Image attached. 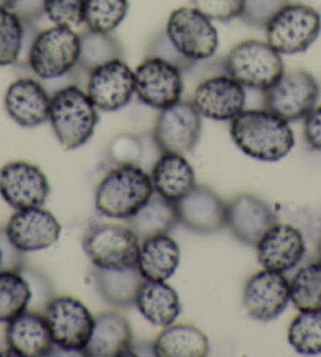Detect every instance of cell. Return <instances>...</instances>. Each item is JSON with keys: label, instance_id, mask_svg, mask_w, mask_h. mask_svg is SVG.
<instances>
[{"label": "cell", "instance_id": "12", "mask_svg": "<svg viewBox=\"0 0 321 357\" xmlns=\"http://www.w3.org/2000/svg\"><path fill=\"white\" fill-rule=\"evenodd\" d=\"M200 134V112L193 101L180 100L174 106L159 110L151 137L163 153L186 155L195 149Z\"/></svg>", "mask_w": 321, "mask_h": 357}, {"label": "cell", "instance_id": "17", "mask_svg": "<svg viewBox=\"0 0 321 357\" xmlns=\"http://www.w3.org/2000/svg\"><path fill=\"white\" fill-rule=\"evenodd\" d=\"M5 233L17 250L38 252L59 241L61 225L51 211L43 206L16 209L10 218Z\"/></svg>", "mask_w": 321, "mask_h": 357}, {"label": "cell", "instance_id": "20", "mask_svg": "<svg viewBox=\"0 0 321 357\" xmlns=\"http://www.w3.org/2000/svg\"><path fill=\"white\" fill-rule=\"evenodd\" d=\"M276 222L274 209L260 197L239 194L227 203V227L241 243L257 245Z\"/></svg>", "mask_w": 321, "mask_h": 357}, {"label": "cell", "instance_id": "27", "mask_svg": "<svg viewBox=\"0 0 321 357\" xmlns=\"http://www.w3.org/2000/svg\"><path fill=\"white\" fill-rule=\"evenodd\" d=\"M153 351L158 357H205L209 342L205 332L195 326L172 323L153 342Z\"/></svg>", "mask_w": 321, "mask_h": 357}, {"label": "cell", "instance_id": "2", "mask_svg": "<svg viewBox=\"0 0 321 357\" xmlns=\"http://www.w3.org/2000/svg\"><path fill=\"white\" fill-rule=\"evenodd\" d=\"M154 194L151 176L137 164H120L109 170L95 192L98 213L110 219L128 220Z\"/></svg>", "mask_w": 321, "mask_h": 357}, {"label": "cell", "instance_id": "37", "mask_svg": "<svg viewBox=\"0 0 321 357\" xmlns=\"http://www.w3.org/2000/svg\"><path fill=\"white\" fill-rule=\"evenodd\" d=\"M290 3V0H244L239 20L252 27L264 29L267 24Z\"/></svg>", "mask_w": 321, "mask_h": 357}, {"label": "cell", "instance_id": "14", "mask_svg": "<svg viewBox=\"0 0 321 357\" xmlns=\"http://www.w3.org/2000/svg\"><path fill=\"white\" fill-rule=\"evenodd\" d=\"M246 89L225 71L199 82L193 101L202 116L216 121H232L246 107Z\"/></svg>", "mask_w": 321, "mask_h": 357}, {"label": "cell", "instance_id": "16", "mask_svg": "<svg viewBox=\"0 0 321 357\" xmlns=\"http://www.w3.org/2000/svg\"><path fill=\"white\" fill-rule=\"evenodd\" d=\"M243 304L251 318L257 321H273L290 304V280L282 273L258 271L246 282Z\"/></svg>", "mask_w": 321, "mask_h": 357}, {"label": "cell", "instance_id": "31", "mask_svg": "<svg viewBox=\"0 0 321 357\" xmlns=\"http://www.w3.org/2000/svg\"><path fill=\"white\" fill-rule=\"evenodd\" d=\"M32 299V290L21 271L0 269V323L26 312Z\"/></svg>", "mask_w": 321, "mask_h": 357}, {"label": "cell", "instance_id": "25", "mask_svg": "<svg viewBox=\"0 0 321 357\" xmlns=\"http://www.w3.org/2000/svg\"><path fill=\"white\" fill-rule=\"evenodd\" d=\"M134 305L148 323L165 328L177 321L181 312L177 290L164 280H144L135 296Z\"/></svg>", "mask_w": 321, "mask_h": 357}, {"label": "cell", "instance_id": "28", "mask_svg": "<svg viewBox=\"0 0 321 357\" xmlns=\"http://www.w3.org/2000/svg\"><path fill=\"white\" fill-rule=\"evenodd\" d=\"M36 33L35 24L24 22L13 10L0 8V66L27 63Z\"/></svg>", "mask_w": 321, "mask_h": 357}, {"label": "cell", "instance_id": "6", "mask_svg": "<svg viewBox=\"0 0 321 357\" xmlns=\"http://www.w3.org/2000/svg\"><path fill=\"white\" fill-rule=\"evenodd\" d=\"M267 41L282 55L306 52L321 33V15L311 5H285L267 27Z\"/></svg>", "mask_w": 321, "mask_h": 357}, {"label": "cell", "instance_id": "8", "mask_svg": "<svg viewBox=\"0 0 321 357\" xmlns=\"http://www.w3.org/2000/svg\"><path fill=\"white\" fill-rule=\"evenodd\" d=\"M165 33L177 51L195 65L213 59L219 46V33L213 21L194 7L172 11Z\"/></svg>", "mask_w": 321, "mask_h": 357}, {"label": "cell", "instance_id": "30", "mask_svg": "<svg viewBox=\"0 0 321 357\" xmlns=\"http://www.w3.org/2000/svg\"><path fill=\"white\" fill-rule=\"evenodd\" d=\"M177 224L178 214L175 203L156 192L133 218L128 219V227L137 235L140 241L154 235L169 233Z\"/></svg>", "mask_w": 321, "mask_h": 357}, {"label": "cell", "instance_id": "38", "mask_svg": "<svg viewBox=\"0 0 321 357\" xmlns=\"http://www.w3.org/2000/svg\"><path fill=\"white\" fill-rule=\"evenodd\" d=\"M191 2L195 10L211 21L228 22L241 16L244 0H191Z\"/></svg>", "mask_w": 321, "mask_h": 357}, {"label": "cell", "instance_id": "42", "mask_svg": "<svg viewBox=\"0 0 321 357\" xmlns=\"http://www.w3.org/2000/svg\"><path fill=\"white\" fill-rule=\"evenodd\" d=\"M0 252H2V269L21 271L24 268V252L15 248L5 230H0Z\"/></svg>", "mask_w": 321, "mask_h": 357}, {"label": "cell", "instance_id": "26", "mask_svg": "<svg viewBox=\"0 0 321 357\" xmlns=\"http://www.w3.org/2000/svg\"><path fill=\"white\" fill-rule=\"evenodd\" d=\"M180 245L169 233L142 239L137 269L145 280L167 282L180 264Z\"/></svg>", "mask_w": 321, "mask_h": 357}, {"label": "cell", "instance_id": "39", "mask_svg": "<svg viewBox=\"0 0 321 357\" xmlns=\"http://www.w3.org/2000/svg\"><path fill=\"white\" fill-rule=\"evenodd\" d=\"M148 55H151V57H159L165 61H170V63H174L184 73H191L193 71V68L195 66V63L189 61L186 57H183V55L177 51V47L172 45V41L169 40L165 30L164 32H159L151 40L150 46H148Z\"/></svg>", "mask_w": 321, "mask_h": 357}, {"label": "cell", "instance_id": "22", "mask_svg": "<svg viewBox=\"0 0 321 357\" xmlns=\"http://www.w3.org/2000/svg\"><path fill=\"white\" fill-rule=\"evenodd\" d=\"M5 340L10 353L21 357H45L54 351L45 313L29 309L7 323Z\"/></svg>", "mask_w": 321, "mask_h": 357}, {"label": "cell", "instance_id": "23", "mask_svg": "<svg viewBox=\"0 0 321 357\" xmlns=\"http://www.w3.org/2000/svg\"><path fill=\"white\" fill-rule=\"evenodd\" d=\"M133 353V331L119 312H104L95 318L94 331L82 354L89 357H117Z\"/></svg>", "mask_w": 321, "mask_h": 357}, {"label": "cell", "instance_id": "44", "mask_svg": "<svg viewBox=\"0 0 321 357\" xmlns=\"http://www.w3.org/2000/svg\"><path fill=\"white\" fill-rule=\"evenodd\" d=\"M15 5V0H0V8H8L11 10V7Z\"/></svg>", "mask_w": 321, "mask_h": 357}, {"label": "cell", "instance_id": "15", "mask_svg": "<svg viewBox=\"0 0 321 357\" xmlns=\"http://www.w3.org/2000/svg\"><path fill=\"white\" fill-rule=\"evenodd\" d=\"M49 192V180L38 165L27 161H13L0 169V195L11 208L43 206Z\"/></svg>", "mask_w": 321, "mask_h": 357}, {"label": "cell", "instance_id": "43", "mask_svg": "<svg viewBox=\"0 0 321 357\" xmlns=\"http://www.w3.org/2000/svg\"><path fill=\"white\" fill-rule=\"evenodd\" d=\"M11 10L21 17L24 22L36 24L45 15V0H15Z\"/></svg>", "mask_w": 321, "mask_h": 357}, {"label": "cell", "instance_id": "9", "mask_svg": "<svg viewBox=\"0 0 321 357\" xmlns=\"http://www.w3.org/2000/svg\"><path fill=\"white\" fill-rule=\"evenodd\" d=\"M43 313L47 319L54 347L82 354L95 324V317L89 307L77 298L54 296Z\"/></svg>", "mask_w": 321, "mask_h": 357}, {"label": "cell", "instance_id": "7", "mask_svg": "<svg viewBox=\"0 0 321 357\" xmlns=\"http://www.w3.org/2000/svg\"><path fill=\"white\" fill-rule=\"evenodd\" d=\"M82 248L98 269L137 266L140 239L128 225L98 224L85 233Z\"/></svg>", "mask_w": 321, "mask_h": 357}, {"label": "cell", "instance_id": "5", "mask_svg": "<svg viewBox=\"0 0 321 357\" xmlns=\"http://www.w3.org/2000/svg\"><path fill=\"white\" fill-rule=\"evenodd\" d=\"M80 35L74 29L52 26L35 35L27 66L41 81H57L79 65Z\"/></svg>", "mask_w": 321, "mask_h": 357}, {"label": "cell", "instance_id": "3", "mask_svg": "<svg viewBox=\"0 0 321 357\" xmlns=\"http://www.w3.org/2000/svg\"><path fill=\"white\" fill-rule=\"evenodd\" d=\"M100 110L79 85H65L51 98L49 123L65 150H76L91 139L100 121Z\"/></svg>", "mask_w": 321, "mask_h": 357}, {"label": "cell", "instance_id": "29", "mask_svg": "<svg viewBox=\"0 0 321 357\" xmlns=\"http://www.w3.org/2000/svg\"><path fill=\"white\" fill-rule=\"evenodd\" d=\"M144 280L137 266L123 269L95 268V282L101 298L119 309L134 305L135 296Z\"/></svg>", "mask_w": 321, "mask_h": 357}, {"label": "cell", "instance_id": "13", "mask_svg": "<svg viewBox=\"0 0 321 357\" xmlns=\"http://www.w3.org/2000/svg\"><path fill=\"white\" fill-rule=\"evenodd\" d=\"M85 91L101 112H117L134 96V71L125 60L115 59L91 70Z\"/></svg>", "mask_w": 321, "mask_h": 357}, {"label": "cell", "instance_id": "11", "mask_svg": "<svg viewBox=\"0 0 321 357\" xmlns=\"http://www.w3.org/2000/svg\"><path fill=\"white\" fill-rule=\"evenodd\" d=\"M318 98L320 85L317 79L306 70L283 73L273 87L263 91L264 109L287 121L304 120L317 106Z\"/></svg>", "mask_w": 321, "mask_h": 357}, {"label": "cell", "instance_id": "33", "mask_svg": "<svg viewBox=\"0 0 321 357\" xmlns=\"http://www.w3.org/2000/svg\"><path fill=\"white\" fill-rule=\"evenodd\" d=\"M290 303L299 312L321 310V261L307 263L290 280Z\"/></svg>", "mask_w": 321, "mask_h": 357}, {"label": "cell", "instance_id": "21", "mask_svg": "<svg viewBox=\"0 0 321 357\" xmlns=\"http://www.w3.org/2000/svg\"><path fill=\"white\" fill-rule=\"evenodd\" d=\"M51 98L38 79L21 77L10 84L3 98L10 119L22 128H35L49 120Z\"/></svg>", "mask_w": 321, "mask_h": 357}, {"label": "cell", "instance_id": "18", "mask_svg": "<svg viewBox=\"0 0 321 357\" xmlns=\"http://www.w3.org/2000/svg\"><path fill=\"white\" fill-rule=\"evenodd\" d=\"M255 248L262 268L282 274L293 271L306 255L304 235L292 224L276 222Z\"/></svg>", "mask_w": 321, "mask_h": 357}, {"label": "cell", "instance_id": "24", "mask_svg": "<svg viewBox=\"0 0 321 357\" xmlns=\"http://www.w3.org/2000/svg\"><path fill=\"white\" fill-rule=\"evenodd\" d=\"M154 192L170 202H178L195 186V172L184 155L163 153L151 169Z\"/></svg>", "mask_w": 321, "mask_h": 357}, {"label": "cell", "instance_id": "41", "mask_svg": "<svg viewBox=\"0 0 321 357\" xmlns=\"http://www.w3.org/2000/svg\"><path fill=\"white\" fill-rule=\"evenodd\" d=\"M304 139L315 151H321V106H315L304 119Z\"/></svg>", "mask_w": 321, "mask_h": 357}, {"label": "cell", "instance_id": "1", "mask_svg": "<svg viewBox=\"0 0 321 357\" xmlns=\"http://www.w3.org/2000/svg\"><path fill=\"white\" fill-rule=\"evenodd\" d=\"M230 137L246 156L263 162L281 161L294 146L290 121L268 109H244L230 121Z\"/></svg>", "mask_w": 321, "mask_h": 357}, {"label": "cell", "instance_id": "45", "mask_svg": "<svg viewBox=\"0 0 321 357\" xmlns=\"http://www.w3.org/2000/svg\"><path fill=\"white\" fill-rule=\"evenodd\" d=\"M317 252H318V258H320V261H321V238H320V241H318V248H317Z\"/></svg>", "mask_w": 321, "mask_h": 357}, {"label": "cell", "instance_id": "34", "mask_svg": "<svg viewBox=\"0 0 321 357\" xmlns=\"http://www.w3.org/2000/svg\"><path fill=\"white\" fill-rule=\"evenodd\" d=\"M129 0H85L84 26L91 32L112 33L126 20Z\"/></svg>", "mask_w": 321, "mask_h": 357}, {"label": "cell", "instance_id": "46", "mask_svg": "<svg viewBox=\"0 0 321 357\" xmlns=\"http://www.w3.org/2000/svg\"><path fill=\"white\" fill-rule=\"evenodd\" d=\"M0 269H2V252H0Z\"/></svg>", "mask_w": 321, "mask_h": 357}, {"label": "cell", "instance_id": "35", "mask_svg": "<svg viewBox=\"0 0 321 357\" xmlns=\"http://www.w3.org/2000/svg\"><path fill=\"white\" fill-rule=\"evenodd\" d=\"M287 337L296 353L321 354V310H302L290 323Z\"/></svg>", "mask_w": 321, "mask_h": 357}, {"label": "cell", "instance_id": "32", "mask_svg": "<svg viewBox=\"0 0 321 357\" xmlns=\"http://www.w3.org/2000/svg\"><path fill=\"white\" fill-rule=\"evenodd\" d=\"M123 59V47L112 33L87 32L80 33V52L77 68L89 75L91 70L110 60Z\"/></svg>", "mask_w": 321, "mask_h": 357}, {"label": "cell", "instance_id": "36", "mask_svg": "<svg viewBox=\"0 0 321 357\" xmlns=\"http://www.w3.org/2000/svg\"><path fill=\"white\" fill-rule=\"evenodd\" d=\"M85 0H45V16L54 26L77 29L84 24Z\"/></svg>", "mask_w": 321, "mask_h": 357}, {"label": "cell", "instance_id": "4", "mask_svg": "<svg viewBox=\"0 0 321 357\" xmlns=\"http://www.w3.org/2000/svg\"><path fill=\"white\" fill-rule=\"evenodd\" d=\"M222 66L227 75L237 79L244 89L258 91L273 87L285 73L282 54L268 41L260 40L238 43L222 60Z\"/></svg>", "mask_w": 321, "mask_h": 357}, {"label": "cell", "instance_id": "19", "mask_svg": "<svg viewBox=\"0 0 321 357\" xmlns=\"http://www.w3.org/2000/svg\"><path fill=\"white\" fill-rule=\"evenodd\" d=\"M178 222L202 235H211L227 227V203L207 186H195L175 202Z\"/></svg>", "mask_w": 321, "mask_h": 357}, {"label": "cell", "instance_id": "10", "mask_svg": "<svg viewBox=\"0 0 321 357\" xmlns=\"http://www.w3.org/2000/svg\"><path fill=\"white\" fill-rule=\"evenodd\" d=\"M184 71L170 61L148 55L134 71V95L145 106L163 110L181 100Z\"/></svg>", "mask_w": 321, "mask_h": 357}, {"label": "cell", "instance_id": "40", "mask_svg": "<svg viewBox=\"0 0 321 357\" xmlns=\"http://www.w3.org/2000/svg\"><path fill=\"white\" fill-rule=\"evenodd\" d=\"M21 273L26 275V279L30 285V290H32V299H30L29 310L43 312L46 309L49 301L54 298L52 287L51 283H49V279L45 274L38 273V271L27 269L26 266L21 269Z\"/></svg>", "mask_w": 321, "mask_h": 357}]
</instances>
